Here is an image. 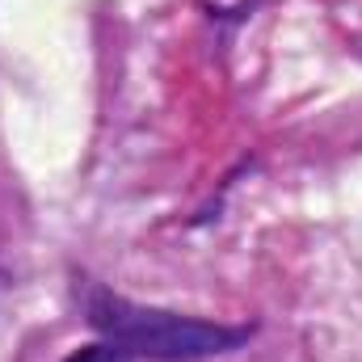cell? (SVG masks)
<instances>
[{"mask_svg": "<svg viewBox=\"0 0 362 362\" xmlns=\"http://www.w3.org/2000/svg\"><path fill=\"white\" fill-rule=\"evenodd\" d=\"M64 362H127V354H122L118 346L101 341V346H81V350H72Z\"/></svg>", "mask_w": 362, "mask_h": 362, "instance_id": "obj_2", "label": "cell"}, {"mask_svg": "<svg viewBox=\"0 0 362 362\" xmlns=\"http://www.w3.org/2000/svg\"><path fill=\"white\" fill-rule=\"evenodd\" d=\"M89 320L122 354H144L156 362H198L211 354H228L249 337V329L177 316V312H160V308H139V303L105 295V291H97L89 299Z\"/></svg>", "mask_w": 362, "mask_h": 362, "instance_id": "obj_1", "label": "cell"}]
</instances>
